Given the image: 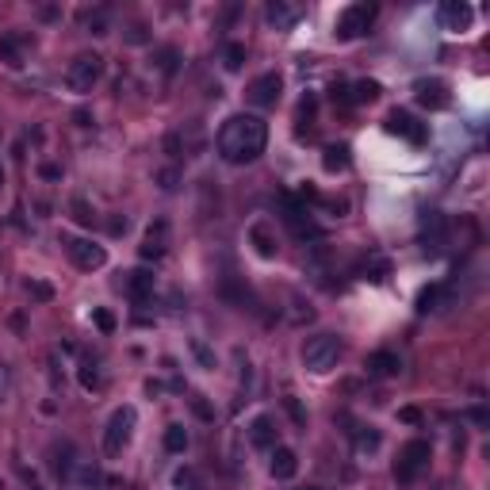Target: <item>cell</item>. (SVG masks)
<instances>
[{
	"mask_svg": "<svg viewBox=\"0 0 490 490\" xmlns=\"http://www.w3.org/2000/svg\"><path fill=\"white\" fill-rule=\"evenodd\" d=\"M130 433H135V410L119 406L108 418V429H103V452H108V456H119V452L130 445Z\"/></svg>",
	"mask_w": 490,
	"mask_h": 490,
	"instance_id": "8992f818",
	"label": "cell"
},
{
	"mask_svg": "<svg viewBox=\"0 0 490 490\" xmlns=\"http://www.w3.org/2000/svg\"><path fill=\"white\" fill-rule=\"evenodd\" d=\"M23 483H27V490H46V486L39 483V475H35V471H23Z\"/></svg>",
	"mask_w": 490,
	"mask_h": 490,
	"instance_id": "7dc6e473",
	"label": "cell"
},
{
	"mask_svg": "<svg viewBox=\"0 0 490 490\" xmlns=\"http://www.w3.org/2000/svg\"><path fill=\"white\" fill-rule=\"evenodd\" d=\"M92 322L100 326V334H115V314L111 310H92Z\"/></svg>",
	"mask_w": 490,
	"mask_h": 490,
	"instance_id": "d590c367",
	"label": "cell"
},
{
	"mask_svg": "<svg viewBox=\"0 0 490 490\" xmlns=\"http://www.w3.org/2000/svg\"><path fill=\"white\" fill-rule=\"evenodd\" d=\"M127 215H111V219H108V234H111V238H119V234H127Z\"/></svg>",
	"mask_w": 490,
	"mask_h": 490,
	"instance_id": "ab89813d",
	"label": "cell"
},
{
	"mask_svg": "<svg viewBox=\"0 0 490 490\" xmlns=\"http://www.w3.org/2000/svg\"><path fill=\"white\" fill-rule=\"evenodd\" d=\"M27 291H31V299H39V303H50L54 299V287L42 284V280H27Z\"/></svg>",
	"mask_w": 490,
	"mask_h": 490,
	"instance_id": "836d02e7",
	"label": "cell"
},
{
	"mask_svg": "<svg viewBox=\"0 0 490 490\" xmlns=\"http://www.w3.org/2000/svg\"><path fill=\"white\" fill-rule=\"evenodd\" d=\"M372 20H375V4H348L345 12L337 16L334 35H337L341 42H353V39H360V35H368Z\"/></svg>",
	"mask_w": 490,
	"mask_h": 490,
	"instance_id": "5b68a950",
	"label": "cell"
},
{
	"mask_svg": "<svg viewBox=\"0 0 490 490\" xmlns=\"http://www.w3.org/2000/svg\"><path fill=\"white\" fill-rule=\"evenodd\" d=\"M192 410H195V414H200V418H203V421H211V418H215V414H211V406H207V402L200 399V394H192Z\"/></svg>",
	"mask_w": 490,
	"mask_h": 490,
	"instance_id": "f6af8a7d",
	"label": "cell"
},
{
	"mask_svg": "<svg viewBox=\"0 0 490 490\" xmlns=\"http://www.w3.org/2000/svg\"><path fill=\"white\" fill-rule=\"evenodd\" d=\"M8 399H12V372H8L4 364H0V406H4Z\"/></svg>",
	"mask_w": 490,
	"mask_h": 490,
	"instance_id": "f35d334b",
	"label": "cell"
},
{
	"mask_svg": "<svg viewBox=\"0 0 490 490\" xmlns=\"http://www.w3.org/2000/svg\"><path fill=\"white\" fill-rule=\"evenodd\" d=\"M284 222L291 226V234H295L299 241H307V238H318V222H314V215L307 211V203L299 200V195H284Z\"/></svg>",
	"mask_w": 490,
	"mask_h": 490,
	"instance_id": "ba28073f",
	"label": "cell"
},
{
	"mask_svg": "<svg viewBox=\"0 0 490 490\" xmlns=\"http://www.w3.org/2000/svg\"><path fill=\"white\" fill-rule=\"evenodd\" d=\"M429 456H433V445H429V440H421V437L410 440V445L399 452V460H394V479H399L402 486H410L414 479H418L421 471L429 467Z\"/></svg>",
	"mask_w": 490,
	"mask_h": 490,
	"instance_id": "3957f363",
	"label": "cell"
},
{
	"mask_svg": "<svg viewBox=\"0 0 490 490\" xmlns=\"http://www.w3.org/2000/svg\"><path fill=\"white\" fill-rule=\"evenodd\" d=\"M414 96H418V103L429 108V111H445L452 103V92H448V84L440 77H421L418 84H414Z\"/></svg>",
	"mask_w": 490,
	"mask_h": 490,
	"instance_id": "8fae6325",
	"label": "cell"
},
{
	"mask_svg": "<svg viewBox=\"0 0 490 490\" xmlns=\"http://www.w3.org/2000/svg\"><path fill=\"white\" fill-rule=\"evenodd\" d=\"M127 295L135 299V303H149V295H154V272L149 268L127 272Z\"/></svg>",
	"mask_w": 490,
	"mask_h": 490,
	"instance_id": "ffe728a7",
	"label": "cell"
},
{
	"mask_svg": "<svg viewBox=\"0 0 490 490\" xmlns=\"http://www.w3.org/2000/svg\"><path fill=\"white\" fill-rule=\"evenodd\" d=\"M471 20H475V12H471V4H464V0H445V4L437 8V23L445 27V31H467Z\"/></svg>",
	"mask_w": 490,
	"mask_h": 490,
	"instance_id": "4fadbf2b",
	"label": "cell"
},
{
	"mask_svg": "<svg viewBox=\"0 0 490 490\" xmlns=\"http://www.w3.org/2000/svg\"><path fill=\"white\" fill-rule=\"evenodd\" d=\"M127 42H130V46H142V42H149V31H146L142 23H130V27H127Z\"/></svg>",
	"mask_w": 490,
	"mask_h": 490,
	"instance_id": "74e56055",
	"label": "cell"
},
{
	"mask_svg": "<svg viewBox=\"0 0 490 490\" xmlns=\"http://www.w3.org/2000/svg\"><path fill=\"white\" fill-rule=\"evenodd\" d=\"M280 92H284V77H280V73H261V77L245 89V100H249L253 108H276Z\"/></svg>",
	"mask_w": 490,
	"mask_h": 490,
	"instance_id": "9c48e42d",
	"label": "cell"
},
{
	"mask_svg": "<svg viewBox=\"0 0 490 490\" xmlns=\"http://www.w3.org/2000/svg\"><path fill=\"white\" fill-rule=\"evenodd\" d=\"M272 479H280V483H287V479H295V471H299V456L291 448H284V445H276L272 448Z\"/></svg>",
	"mask_w": 490,
	"mask_h": 490,
	"instance_id": "d6986e66",
	"label": "cell"
},
{
	"mask_svg": "<svg viewBox=\"0 0 490 490\" xmlns=\"http://www.w3.org/2000/svg\"><path fill=\"white\" fill-rule=\"evenodd\" d=\"M0 184H4V169H0Z\"/></svg>",
	"mask_w": 490,
	"mask_h": 490,
	"instance_id": "f907efd6",
	"label": "cell"
},
{
	"mask_svg": "<svg viewBox=\"0 0 490 490\" xmlns=\"http://www.w3.org/2000/svg\"><path fill=\"white\" fill-rule=\"evenodd\" d=\"M73 119H77V127H92V115H89V111H84V108H81Z\"/></svg>",
	"mask_w": 490,
	"mask_h": 490,
	"instance_id": "681fc988",
	"label": "cell"
},
{
	"mask_svg": "<svg viewBox=\"0 0 490 490\" xmlns=\"http://www.w3.org/2000/svg\"><path fill=\"white\" fill-rule=\"evenodd\" d=\"M356 437V452H375L380 448V433L375 429H348Z\"/></svg>",
	"mask_w": 490,
	"mask_h": 490,
	"instance_id": "f546056e",
	"label": "cell"
},
{
	"mask_svg": "<svg viewBox=\"0 0 490 490\" xmlns=\"http://www.w3.org/2000/svg\"><path fill=\"white\" fill-rule=\"evenodd\" d=\"M149 65H154L157 73H165V77H173V73L181 69V50H176V46H161V50L154 54V62H149Z\"/></svg>",
	"mask_w": 490,
	"mask_h": 490,
	"instance_id": "484cf974",
	"label": "cell"
},
{
	"mask_svg": "<svg viewBox=\"0 0 490 490\" xmlns=\"http://www.w3.org/2000/svg\"><path fill=\"white\" fill-rule=\"evenodd\" d=\"M310 119H314V100H303V103H299V135H307V130H310Z\"/></svg>",
	"mask_w": 490,
	"mask_h": 490,
	"instance_id": "e575fe53",
	"label": "cell"
},
{
	"mask_svg": "<svg viewBox=\"0 0 490 490\" xmlns=\"http://www.w3.org/2000/svg\"><path fill=\"white\" fill-rule=\"evenodd\" d=\"M421 241L426 253H440L448 245V219L440 211H421Z\"/></svg>",
	"mask_w": 490,
	"mask_h": 490,
	"instance_id": "7c38bea8",
	"label": "cell"
},
{
	"mask_svg": "<svg viewBox=\"0 0 490 490\" xmlns=\"http://www.w3.org/2000/svg\"><path fill=\"white\" fill-rule=\"evenodd\" d=\"M157 184H161L165 192H173V188L181 184V169H161V173H157Z\"/></svg>",
	"mask_w": 490,
	"mask_h": 490,
	"instance_id": "8d00e7d4",
	"label": "cell"
},
{
	"mask_svg": "<svg viewBox=\"0 0 490 490\" xmlns=\"http://www.w3.org/2000/svg\"><path fill=\"white\" fill-rule=\"evenodd\" d=\"M219 157L230 165H249L257 161L261 154H265L268 146V122L261 115H245V111H238V115H230L222 122L219 130Z\"/></svg>",
	"mask_w": 490,
	"mask_h": 490,
	"instance_id": "6da1fadb",
	"label": "cell"
},
{
	"mask_svg": "<svg viewBox=\"0 0 490 490\" xmlns=\"http://www.w3.org/2000/svg\"><path fill=\"white\" fill-rule=\"evenodd\" d=\"M165 448H169V452H184V448H188V433H184V426H169V429H165Z\"/></svg>",
	"mask_w": 490,
	"mask_h": 490,
	"instance_id": "4dcf8cb0",
	"label": "cell"
},
{
	"mask_svg": "<svg viewBox=\"0 0 490 490\" xmlns=\"http://www.w3.org/2000/svg\"><path fill=\"white\" fill-rule=\"evenodd\" d=\"M284 406H287V414H291V421H295V426H307V414L299 410L295 399H284Z\"/></svg>",
	"mask_w": 490,
	"mask_h": 490,
	"instance_id": "b9f144b4",
	"label": "cell"
},
{
	"mask_svg": "<svg viewBox=\"0 0 490 490\" xmlns=\"http://www.w3.org/2000/svg\"><path fill=\"white\" fill-rule=\"evenodd\" d=\"M84 27H89V35H108L111 31V12L108 8H92V12L84 16Z\"/></svg>",
	"mask_w": 490,
	"mask_h": 490,
	"instance_id": "83f0119b",
	"label": "cell"
},
{
	"mask_svg": "<svg viewBox=\"0 0 490 490\" xmlns=\"http://www.w3.org/2000/svg\"><path fill=\"white\" fill-rule=\"evenodd\" d=\"M23 46H27V35L4 31V35H0V58L12 65V69H20V65H23Z\"/></svg>",
	"mask_w": 490,
	"mask_h": 490,
	"instance_id": "603a6c76",
	"label": "cell"
},
{
	"mask_svg": "<svg viewBox=\"0 0 490 490\" xmlns=\"http://www.w3.org/2000/svg\"><path fill=\"white\" fill-rule=\"evenodd\" d=\"M245 65V42H226L222 46V69L226 73H238Z\"/></svg>",
	"mask_w": 490,
	"mask_h": 490,
	"instance_id": "4316f807",
	"label": "cell"
},
{
	"mask_svg": "<svg viewBox=\"0 0 490 490\" xmlns=\"http://www.w3.org/2000/svg\"><path fill=\"white\" fill-rule=\"evenodd\" d=\"M348 92H353V103H372V100H380L383 89H380V81H356Z\"/></svg>",
	"mask_w": 490,
	"mask_h": 490,
	"instance_id": "f1b7e54d",
	"label": "cell"
},
{
	"mask_svg": "<svg viewBox=\"0 0 490 490\" xmlns=\"http://www.w3.org/2000/svg\"><path fill=\"white\" fill-rule=\"evenodd\" d=\"M100 73H103L100 54H77V58L65 65V89L69 92H92V84L100 81Z\"/></svg>",
	"mask_w": 490,
	"mask_h": 490,
	"instance_id": "277c9868",
	"label": "cell"
},
{
	"mask_svg": "<svg viewBox=\"0 0 490 490\" xmlns=\"http://www.w3.org/2000/svg\"><path fill=\"white\" fill-rule=\"evenodd\" d=\"M445 303H448V287L445 284H429V287L418 291V310L421 314H429V310H445Z\"/></svg>",
	"mask_w": 490,
	"mask_h": 490,
	"instance_id": "cb8c5ba5",
	"label": "cell"
},
{
	"mask_svg": "<svg viewBox=\"0 0 490 490\" xmlns=\"http://www.w3.org/2000/svg\"><path fill=\"white\" fill-rule=\"evenodd\" d=\"M399 418H402V421H410V426H418V421H421V414L414 410V406H406V410H399Z\"/></svg>",
	"mask_w": 490,
	"mask_h": 490,
	"instance_id": "c3c4849f",
	"label": "cell"
},
{
	"mask_svg": "<svg viewBox=\"0 0 490 490\" xmlns=\"http://www.w3.org/2000/svg\"><path fill=\"white\" fill-rule=\"evenodd\" d=\"M299 16H303V8L291 4V0H268V8H265V20L276 27V31H291V27L299 23Z\"/></svg>",
	"mask_w": 490,
	"mask_h": 490,
	"instance_id": "9a60e30c",
	"label": "cell"
},
{
	"mask_svg": "<svg viewBox=\"0 0 490 490\" xmlns=\"http://www.w3.org/2000/svg\"><path fill=\"white\" fill-rule=\"evenodd\" d=\"M348 161H353V157H348V146L345 142H334V146L322 149V169H326V173H345Z\"/></svg>",
	"mask_w": 490,
	"mask_h": 490,
	"instance_id": "d4e9b609",
	"label": "cell"
},
{
	"mask_svg": "<svg viewBox=\"0 0 490 490\" xmlns=\"http://www.w3.org/2000/svg\"><path fill=\"white\" fill-rule=\"evenodd\" d=\"M69 211H73V219H77L81 226H92V222H96V211H92V207H89V200H81V195L69 203Z\"/></svg>",
	"mask_w": 490,
	"mask_h": 490,
	"instance_id": "1f68e13d",
	"label": "cell"
},
{
	"mask_svg": "<svg viewBox=\"0 0 490 490\" xmlns=\"http://www.w3.org/2000/svg\"><path fill=\"white\" fill-rule=\"evenodd\" d=\"M337 360H341V337H337V334L307 337V345H303V368H307V372L326 375L329 368H337Z\"/></svg>",
	"mask_w": 490,
	"mask_h": 490,
	"instance_id": "7a4b0ae2",
	"label": "cell"
},
{
	"mask_svg": "<svg viewBox=\"0 0 490 490\" xmlns=\"http://www.w3.org/2000/svg\"><path fill=\"white\" fill-rule=\"evenodd\" d=\"M50 456H54V471H58V479H62V483H69L73 471H77V448H73L69 440H62V445L50 448Z\"/></svg>",
	"mask_w": 490,
	"mask_h": 490,
	"instance_id": "44dd1931",
	"label": "cell"
},
{
	"mask_svg": "<svg viewBox=\"0 0 490 490\" xmlns=\"http://www.w3.org/2000/svg\"><path fill=\"white\" fill-rule=\"evenodd\" d=\"M81 387H84V391H100V387H103L100 372H96L92 364H81Z\"/></svg>",
	"mask_w": 490,
	"mask_h": 490,
	"instance_id": "d6a6232c",
	"label": "cell"
},
{
	"mask_svg": "<svg viewBox=\"0 0 490 490\" xmlns=\"http://www.w3.org/2000/svg\"><path fill=\"white\" fill-rule=\"evenodd\" d=\"M62 245H65V253H69L73 265L84 268V272H96V268L108 265V253H103V245L89 241V238H62Z\"/></svg>",
	"mask_w": 490,
	"mask_h": 490,
	"instance_id": "52a82bcc",
	"label": "cell"
},
{
	"mask_svg": "<svg viewBox=\"0 0 490 490\" xmlns=\"http://www.w3.org/2000/svg\"><path fill=\"white\" fill-rule=\"evenodd\" d=\"M329 100H334V103H353V92H348V84L337 81L334 89H329Z\"/></svg>",
	"mask_w": 490,
	"mask_h": 490,
	"instance_id": "60d3db41",
	"label": "cell"
},
{
	"mask_svg": "<svg viewBox=\"0 0 490 490\" xmlns=\"http://www.w3.org/2000/svg\"><path fill=\"white\" fill-rule=\"evenodd\" d=\"M399 353H391V348H380V353L368 356V375H375V380H391V375H399Z\"/></svg>",
	"mask_w": 490,
	"mask_h": 490,
	"instance_id": "e0dca14e",
	"label": "cell"
},
{
	"mask_svg": "<svg viewBox=\"0 0 490 490\" xmlns=\"http://www.w3.org/2000/svg\"><path fill=\"white\" fill-rule=\"evenodd\" d=\"M169 253V222L165 219H154L142 238V261H161Z\"/></svg>",
	"mask_w": 490,
	"mask_h": 490,
	"instance_id": "5bb4252c",
	"label": "cell"
},
{
	"mask_svg": "<svg viewBox=\"0 0 490 490\" xmlns=\"http://www.w3.org/2000/svg\"><path fill=\"white\" fill-rule=\"evenodd\" d=\"M249 241H253V249H257V257H265V261H272L280 253V245H276V238H272V226L268 222L249 226Z\"/></svg>",
	"mask_w": 490,
	"mask_h": 490,
	"instance_id": "7402d4cb",
	"label": "cell"
},
{
	"mask_svg": "<svg viewBox=\"0 0 490 490\" xmlns=\"http://www.w3.org/2000/svg\"><path fill=\"white\" fill-rule=\"evenodd\" d=\"M387 135H394V138H406V142H414V146H421L429 138V130H426V122H418L410 115V111H391L387 115Z\"/></svg>",
	"mask_w": 490,
	"mask_h": 490,
	"instance_id": "30bf717a",
	"label": "cell"
},
{
	"mask_svg": "<svg viewBox=\"0 0 490 490\" xmlns=\"http://www.w3.org/2000/svg\"><path fill=\"white\" fill-rule=\"evenodd\" d=\"M39 176H42V181H62V165L46 161V165H39Z\"/></svg>",
	"mask_w": 490,
	"mask_h": 490,
	"instance_id": "7bdbcfd3",
	"label": "cell"
},
{
	"mask_svg": "<svg viewBox=\"0 0 490 490\" xmlns=\"http://www.w3.org/2000/svg\"><path fill=\"white\" fill-rule=\"evenodd\" d=\"M181 146H184L181 135H169V138H165V154H169V157H181Z\"/></svg>",
	"mask_w": 490,
	"mask_h": 490,
	"instance_id": "ee69618b",
	"label": "cell"
},
{
	"mask_svg": "<svg viewBox=\"0 0 490 490\" xmlns=\"http://www.w3.org/2000/svg\"><path fill=\"white\" fill-rule=\"evenodd\" d=\"M249 440H253V448H276V418L272 414H257L249 426Z\"/></svg>",
	"mask_w": 490,
	"mask_h": 490,
	"instance_id": "ac0fdd59",
	"label": "cell"
},
{
	"mask_svg": "<svg viewBox=\"0 0 490 490\" xmlns=\"http://www.w3.org/2000/svg\"><path fill=\"white\" fill-rule=\"evenodd\" d=\"M303 490H310V486H303Z\"/></svg>",
	"mask_w": 490,
	"mask_h": 490,
	"instance_id": "816d5d0a",
	"label": "cell"
},
{
	"mask_svg": "<svg viewBox=\"0 0 490 490\" xmlns=\"http://www.w3.org/2000/svg\"><path fill=\"white\" fill-rule=\"evenodd\" d=\"M353 276H360V280H372V284H380V280H387V276H391V261L383 257V253H368V257L356 261Z\"/></svg>",
	"mask_w": 490,
	"mask_h": 490,
	"instance_id": "2e32d148",
	"label": "cell"
},
{
	"mask_svg": "<svg viewBox=\"0 0 490 490\" xmlns=\"http://www.w3.org/2000/svg\"><path fill=\"white\" fill-rule=\"evenodd\" d=\"M192 353L200 356V360H203L207 368H215V360H211V353H207V345H203V341H192Z\"/></svg>",
	"mask_w": 490,
	"mask_h": 490,
	"instance_id": "bcb514c9",
	"label": "cell"
}]
</instances>
